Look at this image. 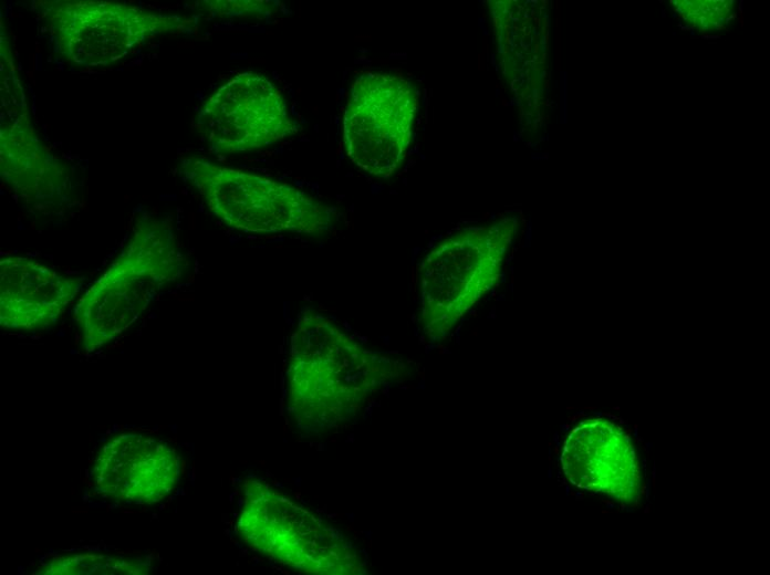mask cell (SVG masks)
Segmentation results:
<instances>
[{
    "instance_id": "cell-6",
    "label": "cell",
    "mask_w": 770,
    "mask_h": 575,
    "mask_svg": "<svg viewBox=\"0 0 770 575\" xmlns=\"http://www.w3.org/2000/svg\"><path fill=\"white\" fill-rule=\"evenodd\" d=\"M417 96L410 83L389 73L367 72L353 83L344 111L348 157L379 178L402 164L410 143Z\"/></svg>"
},
{
    "instance_id": "cell-21",
    "label": "cell",
    "mask_w": 770,
    "mask_h": 575,
    "mask_svg": "<svg viewBox=\"0 0 770 575\" xmlns=\"http://www.w3.org/2000/svg\"><path fill=\"white\" fill-rule=\"evenodd\" d=\"M625 510H626L627 512H633V511H634V509H632V508H625Z\"/></svg>"
},
{
    "instance_id": "cell-20",
    "label": "cell",
    "mask_w": 770,
    "mask_h": 575,
    "mask_svg": "<svg viewBox=\"0 0 770 575\" xmlns=\"http://www.w3.org/2000/svg\"><path fill=\"white\" fill-rule=\"evenodd\" d=\"M643 468L646 469V459L643 460Z\"/></svg>"
},
{
    "instance_id": "cell-9",
    "label": "cell",
    "mask_w": 770,
    "mask_h": 575,
    "mask_svg": "<svg viewBox=\"0 0 770 575\" xmlns=\"http://www.w3.org/2000/svg\"><path fill=\"white\" fill-rule=\"evenodd\" d=\"M94 484L104 495L127 503L154 504L168 496L180 477V460L165 441L122 433L98 451Z\"/></svg>"
},
{
    "instance_id": "cell-3",
    "label": "cell",
    "mask_w": 770,
    "mask_h": 575,
    "mask_svg": "<svg viewBox=\"0 0 770 575\" xmlns=\"http://www.w3.org/2000/svg\"><path fill=\"white\" fill-rule=\"evenodd\" d=\"M242 494L237 532L252 551L302 573H363L357 548L322 518L261 480H246Z\"/></svg>"
},
{
    "instance_id": "cell-17",
    "label": "cell",
    "mask_w": 770,
    "mask_h": 575,
    "mask_svg": "<svg viewBox=\"0 0 770 575\" xmlns=\"http://www.w3.org/2000/svg\"><path fill=\"white\" fill-rule=\"evenodd\" d=\"M652 446H653V443H652V442H645V447H644V449L646 450V452H647V453L649 452V450H651Z\"/></svg>"
},
{
    "instance_id": "cell-14",
    "label": "cell",
    "mask_w": 770,
    "mask_h": 575,
    "mask_svg": "<svg viewBox=\"0 0 770 575\" xmlns=\"http://www.w3.org/2000/svg\"><path fill=\"white\" fill-rule=\"evenodd\" d=\"M651 482H652V480H651V479H647V484H646V489H645V490H646V491H645V494H646V500H647V501H649V495H651Z\"/></svg>"
},
{
    "instance_id": "cell-1",
    "label": "cell",
    "mask_w": 770,
    "mask_h": 575,
    "mask_svg": "<svg viewBox=\"0 0 770 575\" xmlns=\"http://www.w3.org/2000/svg\"><path fill=\"white\" fill-rule=\"evenodd\" d=\"M406 365L365 348L331 318L305 309L291 338L285 400L295 426L321 433L354 419Z\"/></svg>"
},
{
    "instance_id": "cell-10",
    "label": "cell",
    "mask_w": 770,
    "mask_h": 575,
    "mask_svg": "<svg viewBox=\"0 0 770 575\" xmlns=\"http://www.w3.org/2000/svg\"><path fill=\"white\" fill-rule=\"evenodd\" d=\"M81 280L27 257L0 261V324L15 331H41L56 323L77 294Z\"/></svg>"
},
{
    "instance_id": "cell-23",
    "label": "cell",
    "mask_w": 770,
    "mask_h": 575,
    "mask_svg": "<svg viewBox=\"0 0 770 575\" xmlns=\"http://www.w3.org/2000/svg\"><path fill=\"white\" fill-rule=\"evenodd\" d=\"M621 508H622V510H625V505H624V504H622Z\"/></svg>"
},
{
    "instance_id": "cell-15",
    "label": "cell",
    "mask_w": 770,
    "mask_h": 575,
    "mask_svg": "<svg viewBox=\"0 0 770 575\" xmlns=\"http://www.w3.org/2000/svg\"><path fill=\"white\" fill-rule=\"evenodd\" d=\"M652 477H653L652 478L653 487L655 488V478H656V467L655 466H653Z\"/></svg>"
},
{
    "instance_id": "cell-11",
    "label": "cell",
    "mask_w": 770,
    "mask_h": 575,
    "mask_svg": "<svg viewBox=\"0 0 770 575\" xmlns=\"http://www.w3.org/2000/svg\"><path fill=\"white\" fill-rule=\"evenodd\" d=\"M0 166L2 179L33 211L58 212L73 199L71 169L40 145L22 118L1 130Z\"/></svg>"
},
{
    "instance_id": "cell-5",
    "label": "cell",
    "mask_w": 770,
    "mask_h": 575,
    "mask_svg": "<svg viewBox=\"0 0 770 575\" xmlns=\"http://www.w3.org/2000/svg\"><path fill=\"white\" fill-rule=\"evenodd\" d=\"M180 172L207 208L235 229L254 233H322L332 226L333 211L329 206L288 184L204 158L184 159Z\"/></svg>"
},
{
    "instance_id": "cell-16",
    "label": "cell",
    "mask_w": 770,
    "mask_h": 575,
    "mask_svg": "<svg viewBox=\"0 0 770 575\" xmlns=\"http://www.w3.org/2000/svg\"><path fill=\"white\" fill-rule=\"evenodd\" d=\"M603 502L606 504V506H607L608 509L615 508V504H614L613 502L608 501V500H603Z\"/></svg>"
},
{
    "instance_id": "cell-19",
    "label": "cell",
    "mask_w": 770,
    "mask_h": 575,
    "mask_svg": "<svg viewBox=\"0 0 770 575\" xmlns=\"http://www.w3.org/2000/svg\"><path fill=\"white\" fill-rule=\"evenodd\" d=\"M637 442H644V439L642 437L635 438Z\"/></svg>"
},
{
    "instance_id": "cell-22",
    "label": "cell",
    "mask_w": 770,
    "mask_h": 575,
    "mask_svg": "<svg viewBox=\"0 0 770 575\" xmlns=\"http://www.w3.org/2000/svg\"><path fill=\"white\" fill-rule=\"evenodd\" d=\"M620 424H624L625 421L622 418H618Z\"/></svg>"
},
{
    "instance_id": "cell-8",
    "label": "cell",
    "mask_w": 770,
    "mask_h": 575,
    "mask_svg": "<svg viewBox=\"0 0 770 575\" xmlns=\"http://www.w3.org/2000/svg\"><path fill=\"white\" fill-rule=\"evenodd\" d=\"M198 126L218 153H238L274 144L294 130L281 92L267 77L242 72L204 104Z\"/></svg>"
},
{
    "instance_id": "cell-2",
    "label": "cell",
    "mask_w": 770,
    "mask_h": 575,
    "mask_svg": "<svg viewBox=\"0 0 770 575\" xmlns=\"http://www.w3.org/2000/svg\"><path fill=\"white\" fill-rule=\"evenodd\" d=\"M186 266L170 219L141 216L122 252L74 309L85 351L95 352L126 332Z\"/></svg>"
},
{
    "instance_id": "cell-18",
    "label": "cell",
    "mask_w": 770,
    "mask_h": 575,
    "mask_svg": "<svg viewBox=\"0 0 770 575\" xmlns=\"http://www.w3.org/2000/svg\"><path fill=\"white\" fill-rule=\"evenodd\" d=\"M634 428H635V429H634V438H637V437H638V429H637L638 426H637V425H634Z\"/></svg>"
},
{
    "instance_id": "cell-4",
    "label": "cell",
    "mask_w": 770,
    "mask_h": 575,
    "mask_svg": "<svg viewBox=\"0 0 770 575\" xmlns=\"http://www.w3.org/2000/svg\"><path fill=\"white\" fill-rule=\"evenodd\" d=\"M516 222L502 218L460 230L435 245L419 270L420 322L431 339L445 337L499 281Z\"/></svg>"
},
{
    "instance_id": "cell-13",
    "label": "cell",
    "mask_w": 770,
    "mask_h": 575,
    "mask_svg": "<svg viewBox=\"0 0 770 575\" xmlns=\"http://www.w3.org/2000/svg\"><path fill=\"white\" fill-rule=\"evenodd\" d=\"M565 116H566V85H565V79L561 85V117L563 118V122H565Z\"/></svg>"
},
{
    "instance_id": "cell-7",
    "label": "cell",
    "mask_w": 770,
    "mask_h": 575,
    "mask_svg": "<svg viewBox=\"0 0 770 575\" xmlns=\"http://www.w3.org/2000/svg\"><path fill=\"white\" fill-rule=\"evenodd\" d=\"M43 15L59 52L83 66L118 61L146 39L181 23L176 15L101 1H53Z\"/></svg>"
},
{
    "instance_id": "cell-12",
    "label": "cell",
    "mask_w": 770,
    "mask_h": 575,
    "mask_svg": "<svg viewBox=\"0 0 770 575\" xmlns=\"http://www.w3.org/2000/svg\"><path fill=\"white\" fill-rule=\"evenodd\" d=\"M150 569L146 561L103 553H77L60 555L35 572L41 575H91V574H146Z\"/></svg>"
}]
</instances>
